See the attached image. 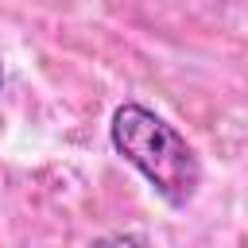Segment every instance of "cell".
Wrapping results in <instances>:
<instances>
[{"instance_id":"obj_1","label":"cell","mask_w":248,"mask_h":248,"mask_svg":"<svg viewBox=\"0 0 248 248\" xmlns=\"http://www.w3.org/2000/svg\"><path fill=\"white\" fill-rule=\"evenodd\" d=\"M108 143L128 167H136L147 178V186L170 209H186L198 198V186H202L198 151L155 108H147L140 101L116 105L112 120H108Z\"/></svg>"},{"instance_id":"obj_2","label":"cell","mask_w":248,"mask_h":248,"mask_svg":"<svg viewBox=\"0 0 248 248\" xmlns=\"http://www.w3.org/2000/svg\"><path fill=\"white\" fill-rule=\"evenodd\" d=\"M0 89H4V62H0Z\"/></svg>"}]
</instances>
